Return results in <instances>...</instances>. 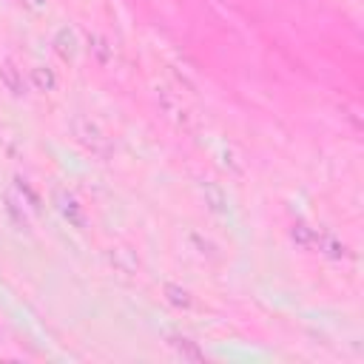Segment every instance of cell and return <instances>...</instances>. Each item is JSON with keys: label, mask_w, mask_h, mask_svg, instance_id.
Listing matches in <instances>:
<instances>
[{"label": "cell", "mask_w": 364, "mask_h": 364, "mask_svg": "<svg viewBox=\"0 0 364 364\" xmlns=\"http://www.w3.org/2000/svg\"><path fill=\"white\" fill-rule=\"evenodd\" d=\"M74 136H77V142L85 148V151H91L94 156H108L111 154V145H108V136L97 128V122H91V119H74Z\"/></svg>", "instance_id": "cell-1"}, {"label": "cell", "mask_w": 364, "mask_h": 364, "mask_svg": "<svg viewBox=\"0 0 364 364\" xmlns=\"http://www.w3.org/2000/svg\"><path fill=\"white\" fill-rule=\"evenodd\" d=\"M54 202H57V210H60V213H63L68 222L82 225V210H80L77 199H74L68 191H57V193H54Z\"/></svg>", "instance_id": "cell-2"}, {"label": "cell", "mask_w": 364, "mask_h": 364, "mask_svg": "<svg viewBox=\"0 0 364 364\" xmlns=\"http://www.w3.org/2000/svg\"><path fill=\"white\" fill-rule=\"evenodd\" d=\"M57 51H60L63 60H71V57H74V34H71L68 28H63V31L57 34Z\"/></svg>", "instance_id": "cell-3"}, {"label": "cell", "mask_w": 364, "mask_h": 364, "mask_svg": "<svg viewBox=\"0 0 364 364\" xmlns=\"http://www.w3.org/2000/svg\"><path fill=\"white\" fill-rule=\"evenodd\" d=\"M171 347H173L179 355H185V358H205V355H202V353H199L188 338H179V336H176V338H171Z\"/></svg>", "instance_id": "cell-4"}, {"label": "cell", "mask_w": 364, "mask_h": 364, "mask_svg": "<svg viewBox=\"0 0 364 364\" xmlns=\"http://www.w3.org/2000/svg\"><path fill=\"white\" fill-rule=\"evenodd\" d=\"M31 80H34L37 88H43V91H48V88L54 85V74L46 71V68H31Z\"/></svg>", "instance_id": "cell-5"}, {"label": "cell", "mask_w": 364, "mask_h": 364, "mask_svg": "<svg viewBox=\"0 0 364 364\" xmlns=\"http://www.w3.org/2000/svg\"><path fill=\"white\" fill-rule=\"evenodd\" d=\"M168 293H171V301H173V304H185V307L191 304V299H188V293H185V290H179V287L168 284Z\"/></svg>", "instance_id": "cell-6"}, {"label": "cell", "mask_w": 364, "mask_h": 364, "mask_svg": "<svg viewBox=\"0 0 364 364\" xmlns=\"http://www.w3.org/2000/svg\"><path fill=\"white\" fill-rule=\"evenodd\" d=\"M28 6H34V9H40V6H46V0H26Z\"/></svg>", "instance_id": "cell-7"}]
</instances>
